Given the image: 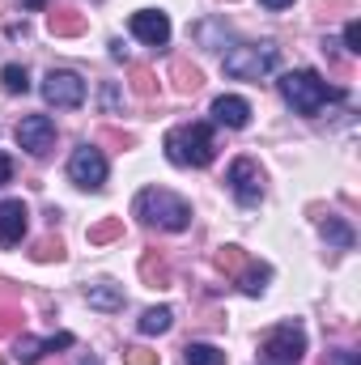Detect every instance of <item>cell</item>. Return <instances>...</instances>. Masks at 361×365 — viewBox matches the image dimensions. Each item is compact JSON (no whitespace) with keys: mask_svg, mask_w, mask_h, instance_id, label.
I'll use <instances>...</instances> for the list:
<instances>
[{"mask_svg":"<svg viewBox=\"0 0 361 365\" xmlns=\"http://www.w3.org/2000/svg\"><path fill=\"white\" fill-rule=\"evenodd\" d=\"M166 158L183 166V170H204L213 166L217 158V136H213V123H179L166 132Z\"/></svg>","mask_w":361,"mask_h":365,"instance_id":"6da1fadb","label":"cell"},{"mask_svg":"<svg viewBox=\"0 0 361 365\" xmlns=\"http://www.w3.org/2000/svg\"><path fill=\"white\" fill-rule=\"evenodd\" d=\"M132 212H136L145 225L166 230V234H183V230L191 225V204H187L183 195H175V191H166V187H145V191L136 195Z\"/></svg>","mask_w":361,"mask_h":365,"instance_id":"7a4b0ae2","label":"cell"},{"mask_svg":"<svg viewBox=\"0 0 361 365\" xmlns=\"http://www.w3.org/2000/svg\"><path fill=\"white\" fill-rule=\"evenodd\" d=\"M276 90L280 98L298 110V115H319L327 102H340L345 90H336V86H327L319 73H310V68H293V73H285L280 81H276Z\"/></svg>","mask_w":361,"mask_h":365,"instance_id":"3957f363","label":"cell"},{"mask_svg":"<svg viewBox=\"0 0 361 365\" xmlns=\"http://www.w3.org/2000/svg\"><path fill=\"white\" fill-rule=\"evenodd\" d=\"M221 68L234 81H260L276 68V43H238V47L225 51Z\"/></svg>","mask_w":361,"mask_h":365,"instance_id":"277c9868","label":"cell"},{"mask_svg":"<svg viewBox=\"0 0 361 365\" xmlns=\"http://www.w3.org/2000/svg\"><path fill=\"white\" fill-rule=\"evenodd\" d=\"M260 353H264V361H272V365H298L306 357V331H302L298 323H280V327H272L268 336H264Z\"/></svg>","mask_w":361,"mask_h":365,"instance_id":"5b68a950","label":"cell"},{"mask_svg":"<svg viewBox=\"0 0 361 365\" xmlns=\"http://www.w3.org/2000/svg\"><path fill=\"white\" fill-rule=\"evenodd\" d=\"M68 179L77 182L81 191H102V187H106V158H102L98 145L73 149V158H68Z\"/></svg>","mask_w":361,"mask_h":365,"instance_id":"8992f818","label":"cell"},{"mask_svg":"<svg viewBox=\"0 0 361 365\" xmlns=\"http://www.w3.org/2000/svg\"><path fill=\"white\" fill-rule=\"evenodd\" d=\"M230 191H234V200L243 204V208H255L260 200H264V170H260V162L255 158H238L234 166H230Z\"/></svg>","mask_w":361,"mask_h":365,"instance_id":"52a82bcc","label":"cell"},{"mask_svg":"<svg viewBox=\"0 0 361 365\" xmlns=\"http://www.w3.org/2000/svg\"><path fill=\"white\" fill-rule=\"evenodd\" d=\"M43 98H47V106L73 110V106L86 102V81H81L77 73H68V68H51V73L43 77Z\"/></svg>","mask_w":361,"mask_h":365,"instance_id":"ba28073f","label":"cell"},{"mask_svg":"<svg viewBox=\"0 0 361 365\" xmlns=\"http://www.w3.org/2000/svg\"><path fill=\"white\" fill-rule=\"evenodd\" d=\"M17 145L30 153V158H47L56 149V119L51 115H26L17 123Z\"/></svg>","mask_w":361,"mask_h":365,"instance_id":"9c48e42d","label":"cell"},{"mask_svg":"<svg viewBox=\"0 0 361 365\" xmlns=\"http://www.w3.org/2000/svg\"><path fill=\"white\" fill-rule=\"evenodd\" d=\"M56 349H73V336L68 331H60V336H47V340H39V336H17V344H13V361L21 365H39L43 361V353H56Z\"/></svg>","mask_w":361,"mask_h":365,"instance_id":"30bf717a","label":"cell"},{"mask_svg":"<svg viewBox=\"0 0 361 365\" xmlns=\"http://www.w3.org/2000/svg\"><path fill=\"white\" fill-rule=\"evenodd\" d=\"M132 34L149 47H166L171 43V17L162 9H141V13H132Z\"/></svg>","mask_w":361,"mask_h":365,"instance_id":"8fae6325","label":"cell"},{"mask_svg":"<svg viewBox=\"0 0 361 365\" xmlns=\"http://www.w3.org/2000/svg\"><path fill=\"white\" fill-rule=\"evenodd\" d=\"M30 230V212L21 200H4L0 204V247H17Z\"/></svg>","mask_w":361,"mask_h":365,"instance_id":"7c38bea8","label":"cell"},{"mask_svg":"<svg viewBox=\"0 0 361 365\" xmlns=\"http://www.w3.org/2000/svg\"><path fill=\"white\" fill-rule=\"evenodd\" d=\"M213 119L221 128H247L251 123V102L238 98V93H221V98H213Z\"/></svg>","mask_w":361,"mask_h":365,"instance_id":"4fadbf2b","label":"cell"},{"mask_svg":"<svg viewBox=\"0 0 361 365\" xmlns=\"http://www.w3.org/2000/svg\"><path fill=\"white\" fill-rule=\"evenodd\" d=\"M47 30H51L56 38H77V34H86V13H77V9H56V13H47Z\"/></svg>","mask_w":361,"mask_h":365,"instance_id":"5bb4252c","label":"cell"},{"mask_svg":"<svg viewBox=\"0 0 361 365\" xmlns=\"http://www.w3.org/2000/svg\"><path fill=\"white\" fill-rule=\"evenodd\" d=\"M86 302H90L93 310H123V289L111 284V280H98V284L86 289Z\"/></svg>","mask_w":361,"mask_h":365,"instance_id":"9a60e30c","label":"cell"},{"mask_svg":"<svg viewBox=\"0 0 361 365\" xmlns=\"http://www.w3.org/2000/svg\"><path fill=\"white\" fill-rule=\"evenodd\" d=\"M234 280H238V289H243L247 297H260V293L268 289V280H272V268H268V264H247Z\"/></svg>","mask_w":361,"mask_h":365,"instance_id":"2e32d148","label":"cell"},{"mask_svg":"<svg viewBox=\"0 0 361 365\" xmlns=\"http://www.w3.org/2000/svg\"><path fill=\"white\" fill-rule=\"evenodd\" d=\"M171 323H175V310L171 306H149L136 327H141V336H162V331H171Z\"/></svg>","mask_w":361,"mask_h":365,"instance_id":"e0dca14e","label":"cell"},{"mask_svg":"<svg viewBox=\"0 0 361 365\" xmlns=\"http://www.w3.org/2000/svg\"><path fill=\"white\" fill-rule=\"evenodd\" d=\"M319 234L332 242V247H340V251H353V242H357V234H353V225H345L340 217H327L323 225H319Z\"/></svg>","mask_w":361,"mask_h":365,"instance_id":"ac0fdd59","label":"cell"},{"mask_svg":"<svg viewBox=\"0 0 361 365\" xmlns=\"http://www.w3.org/2000/svg\"><path fill=\"white\" fill-rule=\"evenodd\" d=\"M90 247H106V242H115V238H123V217H102L98 225H90Z\"/></svg>","mask_w":361,"mask_h":365,"instance_id":"d6986e66","label":"cell"},{"mask_svg":"<svg viewBox=\"0 0 361 365\" xmlns=\"http://www.w3.org/2000/svg\"><path fill=\"white\" fill-rule=\"evenodd\" d=\"M213 264H217V268H221L225 276H238L243 268H247V264H251V259H247V251H243V247H221Z\"/></svg>","mask_w":361,"mask_h":365,"instance_id":"ffe728a7","label":"cell"},{"mask_svg":"<svg viewBox=\"0 0 361 365\" xmlns=\"http://www.w3.org/2000/svg\"><path fill=\"white\" fill-rule=\"evenodd\" d=\"M171 77H175V86H179V93H195L200 86H204L200 68H191V64H183V60H175V64H171Z\"/></svg>","mask_w":361,"mask_h":365,"instance_id":"44dd1931","label":"cell"},{"mask_svg":"<svg viewBox=\"0 0 361 365\" xmlns=\"http://www.w3.org/2000/svg\"><path fill=\"white\" fill-rule=\"evenodd\" d=\"M187 365H225V353L217 344H187Z\"/></svg>","mask_w":361,"mask_h":365,"instance_id":"7402d4cb","label":"cell"},{"mask_svg":"<svg viewBox=\"0 0 361 365\" xmlns=\"http://www.w3.org/2000/svg\"><path fill=\"white\" fill-rule=\"evenodd\" d=\"M141 276H145L149 284H166V280H171V268H166V259H162L158 251H149V255L141 259Z\"/></svg>","mask_w":361,"mask_h":365,"instance_id":"603a6c76","label":"cell"},{"mask_svg":"<svg viewBox=\"0 0 361 365\" xmlns=\"http://www.w3.org/2000/svg\"><path fill=\"white\" fill-rule=\"evenodd\" d=\"M0 81H4V90L9 93H26L30 90V77H26L21 64H4V68H0Z\"/></svg>","mask_w":361,"mask_h":365,"instance_id":"cb8c5ba5","label":"cell"},{"mask_svg":"<svg viewBox=\"0 0 361 365\" xmlns=\"http://www.w3.org/2000/svg\"><path fill=\"white\" fill-rule=\"evenodd\" d=\"M132 90L141 93V98H153V93H158V77H153V68L136 64V68H132Z\"/></svg>","mask_w":361,"mask_h":365,"instance_id":"d4e9b609","label":"cell"},{"mask_svg":"<svg viewBox=\"0 0 361 365\" xmlns=\"http://www.w3.org/2000/svg\"><path fill=\"white\" fill-rule=\"evenodd\" d=\"M51 259H56V264L64 259V242H60V238H43V242L34 247V264H51Z\"/></svg>","mask_w":361,"mask_h":365,"instance_id":"484cf974","label":"cell"},{"mask_svg":"<svg viewBox=\"0 0 361 365\" xmlns=\"http://www.w3.org/2000/svg\"><path fill=\"white\" fill-rule=\"evenodd\" d=\"M17 331H21V306L4 302L0 306V336H17Z\"/></svg>","mask_w":361,"mask_h":365,"instance_id":"4316f807","label":"cell"},{"mask_svg":"<svg viewBox=\"0 0 361 365\" xmlns=\"http://www.w3.org/2000/svg\"><path fill=\"white\" fill-rule=\"evenodd\" d=\"M123 365H158L153 349H123Z\"/></svg>","mask_w":361,"mask_h":365,"instance_id":"83f0119b","label":"cell"},{"mask_svg":"<svg viewBox=\"0 0 361 365\" xmlns=\"http://www.w3.org/2000/svg\"><path fill=\"white\" fill-rule=\"evenodd\" d=\"M345 47H349L353 56H357V51H361V21H357V17H353V21L345 26Z\"/></svg>","mask_w":361,"mask_h":365,"instance_id":"f1b7e54d","label":"cell"},{"mask_svg":"<svg viewBox=\"0 0 361 365\" xmlns=\"http://www.w3.org/2000/svg\"><path fill=\"white\" fill-rule=\"evenodd\" d=\"M327 365H361V357H357V353H349V349H340V353H332V357H327Z\"/></svg>","mask_w":361,"mask_h":365,"instance_id":"f546056e","label":"cell"},{"mask_svg":"<svg viewBox=\"0 0 361 365\" xmlns=\"http://www.w3.org/2000/svg\"><path fill=\"white\" fill-rule=\"evenodd\" d=\"M13 179V162H9V158H4V153H0V187H4V182Z\"/></svg>","mask_w":361,"mask_h":365,"instance_id":"4dcf8cb0","label":"cell"},{"mask_svg":"<svg viewBox=\"0 0 361 365\" xmlns=\"http://www.w3.org/2000/svg\"><path fill=\"white\" fill-rule=\"evenodd\" d=\"M111 56H115V60H128V47H123L119 38H111Z\"/></svg>","mask_w":361,"mask_h":365,"instance_id":"1f68e13d","label":"cell"},{"mask_svg":"<svg viewBox=\"0 0 361 365\" xmlns=\"http://www.w3.org/2000/svg\"><path fill=\"white\" fill-rule=\"evenodd\" d=\"M260 4H264V9H289L293 0H260Z\"/></svg>","mask_w":361,"mask_h":365,"instance_id":"d6a6232c","label":"cell"},{"mask_svg":"<svg viewBox=\"0 0 361 365\" xmlns=\"http://www.w3.org/2000/svg\"><path fill=\"white\" fill-rule=\"evenodd\" d=\"M21 4H26V9H43L47 0H21Z\"/></svg>","mask_w":361,"mask_h":365,"instance_id":"836d02e7","label":"cell"},{"mask_svg":"<svg viewBox=\"0 0 361 365\" xmlns=\"http://www.w3.org/2000/svg\"><path fill=\"white\" fill-rule=\"evenodd\" d=\"M81 365H102V361H98V357H86V361H81Z\"/></svg>","mask_w":361,"mask_h":365,"instance_id":"e575fe53","label":"cell"}]
</instances>
